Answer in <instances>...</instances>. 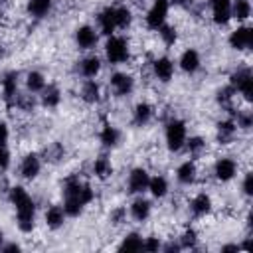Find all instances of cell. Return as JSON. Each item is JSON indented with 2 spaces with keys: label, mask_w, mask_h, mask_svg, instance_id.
Wrapping results in <instances>:
<instances>
[{
  "label": "cell",
  "mask_w": 253,
  "mask_h": 253,
  "mask_svg": "<svg viewBox=\"0 0 253 253\" xmlns=\"http://www.w3.org/2000/svg\"><path fill=\"white\" fill-rule=\"evenodd\" d=\"M109 85H111V91H113L115 97H128L134 91V77L130 73L117 71V73L111 75Z\"/></svg>",
  "instance_id": "52a82bcc"
},
{
  "label": "cell",
  "mask_w": 253,
  "mask_h": 253,
  "mask_svg": "<svg viewBox=\"0 0 253 253\" xmlns=\"http://www.w3.org/2000/svg\"><path fill=\"white\" fill-rule=\"evenodd\" d=\"M91 172L97 180H109L113 176V162L107 154H101L93 160V166H91Z\"/></svg>",
  "instance_id": "cb8c5ba5"
},
{
  "label": "cell",
  "mask_w": 253,
  "mask_h": 253,
  "mask_svg": "<svg viewBox=\"0 0 253 253\" xmlns=\"http://www.w3.org/2000/svg\"><path fill=\"white\" fill-rule=\"evenodd\" d=\"M115 24L117 30H126L132 24V10L128 6H115Z\"/></svg>",
  "instance_id": "d6a6232c"
},
{
  "label": "cell",
  "mask_w": 253,
  "mask_h": 253,
  "mask_svg": "<svg viewBox=\"0 0 253 253\" xmlns=\"http://www.w3.org/2000/svg\"><path fill=\"white\" fill-rule=\"evenodd\" d=\"M117 249H119V251H142V235L136 233V231L126 233V235L121 239V243H119Z\"/></svg>",
  "instance_id": "1f68e13d"
},
{
  "label": "cell",
  "mask_w": 253,
  "mask_h": 253,
  "mask_svg": "<svg viewBox=\"0 0 253 253\" xmlns=\"http://www.w3.org/2000/svg\"><path fill=\"white\" fill-rule=\"evenodd\" d=\"M251 16V2L249 0H235L231 4V20L245 22Z\"/></svg>",
  "instance_id": "836d02e7"
},
{
  "label": "cell",
  "mask_w": 253,
  "mask_h": 253,
  "mask_svg": "<svg viewBox=\"0 0 253 253\" xmlns=\"http://www.w3.org/2000/svg\"><path fill=\"white\" fill-rule=\"evenodd\" d=\"M213 176L219 182H231L237 176V162L229 156H221L213 164Z\"/></svg>",
  "instance_id": "8fae6325"
},
{
  "label": "cell",
  "mask_w": 253,
  "mask_h": 253,
  "mask_svg": "<svg viewBox=\"0 0 253 253\" xmlns=\"http://www.w3.org/2000/svg\"><path fill=\"white\" fill-rule=\"evenodd\" d=\"M0 91H2V99L6 105H16V99H18V73L16 71H8L2 75Z\"/></svg>",
  "instance_id": "30bf717a"
},
{
  "label": "cell",
  "mask_w": 253,
  "mask_h": 253,
  "mask_svg": "<svg viewBox=\"0 0 253 253\" xmlns=\"http://www.w3.org/2000/svg\"><path fill=\"white\" fill-rule=\"evenodd\" d=\"M10 140V128L4 121H0V146H6Z\"/></svg>",
  "instance_id": "7bdbcfd3"
},
{
  "label": "cell",
  "mask_w": 253,
  "mask_h": 253,
  "mask_svg": "<svg viewBox=\"0 0 253 253\" xmlns=\"http://www.w3.org/2000/svg\"><path fill=\"white\" fill-rule=\"evenodd\" d=\"M148 180H150V174L146 168L142 166H136L128 172V178H126V190L130 194H142L146 192L148 188Z\"/></svg>",
  "instance_id": "9c48e42d"
},
{
  "label": "cell",
  "mask_w": 253,
  "mask_h": 253,
  "mask_svg": "<svg viewBox=\"0 0 253 253\" xmlns=\"http://www.w3.org/2000/svg\"><path fill=\"white\" fill-rule=\"evenodd\" d=\"M0 57H2V43H0Z\"/></svg>",
  "instance_id": "7dc6e473"
},
{
  "label": "cell",
  "mask_w": 253,
  "mask_h": 253,
  "mask_svg": "<svg viewBox=\"0 0 253 253\" xmlns=\"http://www.w3.org/2000/svg\"><path fill=\"white\" fill-rule=\"evenodd\" d=\"M97 42H99V32L93 26L85 24V26H79L75 30V43H77L79 49L89 51V49H93L97 45Z\"/></svg>",
  "instance_id": "7c38bea8"
},
{
  "label": "cell",
  "mask_w": 253,
  "mask_h": 253,
  "mask_svg": "<svg viewBox=\"0 0 253 253\" xmlns=\"http://www.w3.org/2000/svg\"><path fill=\"white\" fill-rule=\"evenodd\" d=\"M101 67H103V63L97 55H87L79 61V73L85 79H95L101 73Z\"/></svg>",
  "instance_id": "603a6c76"
},
{
  "label": "cell",
  "mask_w": 253,
  "mask_h": 253,
  "mask_svg": "<svg viewBox=\"0 0 253 253\" xmlns=\"http://www.w3.org/2000/svg\"><path fill=\"white\" fill-rule=\"evenodd\" d=\"M45 85H47V81H45V75L42 71H36L34 69V71H28L26 73V89L30 93H42Z\"/></svg>",
  "instance_id": "4dcf8cb0"
},
{
  "label": "cell",
  "mask_w": 253,
  "mask_h": 253,
  "mask_svg": "<svg viewBox=\"0 0 253 253\" xmlns=\"http://www.w3.org/2000/svg\"><path fill=\"white\" fill-rule=\"evenodd\" d=\"M152 73L160 83H168L174 77V61L166 55H160L152 61Z\"/></svg>",
  "instance_id": "2e32d148"
},
{
  "label": "cell",
  "mask_w": 253,
  "mask_h": 253,
  "mask_svg": "<svg viewBox=\"0 0 253 253\" xmlns=\"http://www.w3.org/2000/svg\"><path fill=\"white\" fill-rule=\"evenodd\" d=\"M176 180L182 184V186H190L198 180V166L194 160H184L178 164L176 168Z\"/></svg>",
  "instance_id": "d6986e66"
},
{
  "label": "cell",
  "mask_w": 253,
  "mask_h": 253,
  "mask_svg": "<svg viewBox=\"0 0 253 253\" xmlns=\"http://www.w3.org/2000/svg\"><path fill=\"white\" fill-rule=\"evenodd\" d=\"M2 245H4V233L0 231V249H2Z\"/></svg>",
  "instance_id": "bcb514c9"
},
{
  "label": "cell",
  "mask_w": 253,
  "mask_h": 253,
  "mask_svg": "<svg viewBox=\"0 0 253 253\" xmlns=\"http://www.w3.org/2000/svg\"><path fill=\"white\" fill-rule=\"evenodd\" d=\"M42 172V158L36 152H28L20 162V176L24 180H36Z\"/></svg>",
  "instance_id": "4fadbf2b"
},
{
  "label": "cell",
  "mask_w": 253,
  "mask_h": 253,
  "mask_svg": "<svg viewBox=\"0 0 253 253\" xmlns=\"http://www.w3.org/2000/svg\"><path fill=\"white\" fill-rule=\"evenodd\" d=\"M178 65H180V69H182L184 73L194 75V73L202 67V57H200L198 49H194V47L184 49L182 55H180V59H178Z\"/></svg>",
  "instance_id": "e0dca14e"
},
{
  "label": "cell",
  "mask_w": 253,
  "mask_h": 253,
  "mask_svg": "<svg viewBox=\"0 0 253 253\" xmlns=\"http://www.w3.org/2000/svg\"><path fill=\"white\" fill-rule=\"evenodd\" d=\"M128 213H130V217L134 219V221H146L148 217H150V213H152V204L148 202V200H144V198H134L132 200V204L128 206Z\"/></svg>",
  "instance_id": "ffe728a7"
},
{
  "label": "cell",
  "mask_w": 253,
  "mask_h": 253,
  "mask_svg": "<svg viewBox=\"0 0 253 253\" xmlns=\"http://www.w3.org/2000/svg\"><path fill=\"white\" fill-rule=\"evenodd\" d=\"M190 211H192V215L194 217H204V215H208L210 211H211V208H213V202H211V198H210V194H206V192H198L192 200H190Z\"/></svg>",
  "instance_id": "ac0fdd59"
},
{
  "label": "cell",
  "mask_w": 253,
  "mask_h": 253,
  "mask_svg": "<svg viewBox=\"0 0 253 253\" xmlns=\"http://www.w3.org/2000/svg\"><path fill=\"white\" fill-rule=\"evenodd\" d=\"M211 22L215 26H225L231 20V0H210Z\"/></svg>",
  "instance_id": "5bb4252c"
},
{
  "label": "cell",
  "mask_w": 253,
  "mask_h": 253,
  "mask_svg": "<svg viewBox=\"0 0 253 253\" xmlns=\"http://www.w3.org/2000/svg\"><path fill=\"white\" fill-rule=\"evenodd\" d=\"M184 148L188 150L190 156H200L206 150V140L202 136H190V138H186Z\"/></svg>",
  "instance_id": "d590c367"
},
{
  "label": "cell",
  "mask_w": 253,
  "mask_h": 253,
  "mask_svg": "<svg viewBox=\"0 0 253 253\" xmlns=\"http://www.w3.org/2000/svg\"><path fill=\"white\" fill-rule=\"evenodd\" d=\"M186 138H188V128H186V123L182 119H170L164 126V142H166V148L170 152H180L186 144Z\"/></svg>",
  "instance_id": "277c9868"
},
{
  "label": "cell",
  "mask_w": 253,
  "mask_h": 253,
  "mask_svg": "<svg viewBox=\"0 0 253 253\" xmlns=\"http://www.w3.org/2000/svg\"><path fill=\"white\" fill-rule=\"evenodd\" d=\"M8 200L16 210V225L22 233H32L36 225V204L24 186H12Z\"/></svg>",
  "instance_id": "7a4b0ae2"
},
{
  "label": "cell",
  "mask_w": 253,
  "mask_h": 253,
  "mask_svg": "<svg viewBox=\"0 0 253 253\" xmlns=\"http://www.w3.org/2000/svg\"><path fill=\"white\" fill-rule=\"evenodd\" d=\"M229 85L239 93L247 103L253 99V75L249 67H239L229 75Z\"/></svg>",
  "instance_id": "5b68a950"
},
{
  "label": "cell",
  "mask_w": 253,
  "mask_h": 253,
  "mask_svg": "<svg viewBox=\"0 0 253 253\" xmlns=\"http://www.w3.org/2000/svg\"><path fill=\"white\" fill-rule=\"evenodd\" d=\"M20 249H22V247H20L18 243H14V241H12V243H4L0 251H4V253H14V251H20Z\"/></svg>",
  "instance_id": "ee69618b"
},
{
  "label": "cell",
  "mask_w": 253,
  "mask_h": 253,
  "mask_svg": "<svg viewBox=\"0 0 253 253\" xmlns=\"http://www.w3.org/2000/svg\"><path fill=\"white\" fill-rule=\"evenodd\" d=\"M158 249H162V243H160V239H158L156 235H148V237L142 239V251L154 253V251H158Z\"/></svg>",
  "instance_id": "f35d334b"
},
{
  "label": "cell",
  "mask_w": 253,
  "mask_h": 253,
  "mask_svg": "<svg viewBox=\"0 0 253 253\" xmlns=\"http://www.w3.org/2000/svg\"><path fill=\"white\" fill-rule=\"evenodd\" d=\"M152 115H154V109H152V105L146 103V101H140V103H136V105L132 107V123H134L136 126L148 125V123L152 121Z\"/></svg>",
  "instance_id": "d4e9b609"
},
{
  "label": "cell",
  "mask_w": 253,
  "mask_h": 253,
  "mask_svg": "<svg viewBox=\"0 0 253 253\" xmlns=\"http://www.w3.org/2000/svg\"><path fill=\"white\" fill-rule=\"evenodd\" d=\"M235 134H237V125H235L233 119H225V121H221V123L217 125V140H219L221 144L231 142Z\"/></svg>",
  "instance_id": "f546056e"
},
{
  "label": "cell",
  "mask_w": 253,
  "mask_h": 253,
  "mask_svg": "<svg viewBox=\"0 0 253 253\" xmlns=\"http://www.w3.org/2000/svg\"><path fill=\"white\" fill-rule=\"evenodd\" d=\"M97 32L103 36H113L117 32V24H115V6H105L99 14H97Z\"/></svg>",
  "instance_id": "9a60e30c"
},
{
  "label": "cell",
  "mask_w": 253,
  "mask_h": 253,
  "mask_svg": "<svg viewBox=\"0 0 253 253\" xmlns=\"http://www.w3.org/2000/svg\"><path fill=\"white\" fill-rule=\"evenodd\" d=\"M99 140H101V144L105 148H115L119 144V140H121V132L111 123H105L101 126V130H99Z\"/></svg>",
  "instance_id": "f1b7e54d"
},
{
  "label": "cell",
  "mask_w": 253,
  "mask_h": 253,
  "mask_svg": "<svg viewBox=\"0 0 253 253\" xmlns=\"http://www.w3.org/2000/svg\"><path fill=\"white\" fill-rule=\"evenodd\" d=\"M79 95H81V99H83L87 105H97V103L101 101V85H99L95 79H85V81L81 83Z\"/></svg>",
  "instance_id": "7402d4cb"
},
{
  "label": "cell",
  "mask_w": 253,
  "mask_h": 253,
  "mask_svg": "<svg viewBox=\"0 0 253 253\" xmlns=\"http://www.w3.org/2000/svg\"><path fill=\"white\" fill-rule=\"evenodd\" d=\"M10 164H12V156H10L8 148L6 146H0V174L6 172L10 168Z\"/></svg>",
  "instance_id": "60d3db41"
},
{
  "label": "cell",
  "mask_w": 253,
  "mask_h": 253,
  "mask_svg": "<svg viewBox=\"0 0 253 253\" xmlns=\"http://www.w3.org/2000/svg\"><path fill=\"white\" fill-rule=\"evenodd\" d=\"M178 243H180L182 249H196V245H198V233H196V229L194 227H186L182 231V235L178 237Z\"/></svg>",
  "instance_id": "e575fe53"
},
{
  "label": "cell",
  "mask_w": 253,
  "mask_h": 253,
  "mask_svg": "<svg viewBox=\"0 0 253 253\" xmlns=\"http://www.w3.org/2000/svg\"><path fill=\"white\" fill-rule=\"evenodd\" d=\"M65 219H67V213H65L63 206H49L43 213V221H45L47 229H53V231L63 227Z\"/></svg>",
  "instance_id": "44dd1931"
},
{
  "label": "cell",
  "mask_w": 253,
  "mask_h": 253,
  "mask_svg": "<svg viewBox=\"0 0 253 253\" xmlns=\"http://www.w3.org/2000/svg\"><path fill=\"white\" fill-rule=\"evenodd\" d=\"M170 2H176V4H188L190 0H170Z\"/></svg>",
  "instance_id": "f6af8a7d"
},
{
  "label": "cell",
  "mask_w": 253,
  "mask_h": 253,
  "mask_svg": "<svg viewBox=\"0 0 253 253\" xmlns=\"http://www.w3.org/2000/svg\"><path fill=\"white\" fill-rule=\"evenodd\" d=\"M53 8V0H28L26 4V12L36 18V20H42L45 18Z\"/></svg>",
  "instance_id": "4316f807"
},
{
  "label": "cell",
  "mask_w": 253,
  "mask_h": 253,
  "mask_svg": "<svg viewBox=\"0 0 253 253\" xmlns=\"http://www.w3.org/2000/svg\"><path fill=\"white\" fill-rule=\"evenodd\" d=\"M235 121V125H237V128H251V123H253V117H251V113L249 111H241V113H237V117L233 119Z\"/></svg>",
  "instance_id": "ab89813d"
},
{
  "label": "cell",
  "mask_w": 253,
  "mask_h": 253,
  "mask_svg": "<svg viewBox=\"0 0 253 253\" xmlns=\"http://www.w3.org/2000/svg\"><path fill=\"white\" fill-rule=\"evenodd\" d=\"M109 219H111V223H113V225H123V223L126 221V208L119 206V208L111 210V215H109Z\"/></svg>",
  "instance_id": "74e56055"
},
{
  "label": "cell",
  "mask_w": 253,
  "mask_h": 253,
  "mask_svg": "<svg viewBox=\"0 0 253 253\" xmlns=\"http://www.w3.org/2000/svg\"><path fill=\"white\" fill-rule=\"evenodd\" d=\"M40 101L45 109H55L61 103V89L57 85H45L43 91L40 93Z\"/></svg>",
  "instance_id": "83f0119b"
},
{
  "label": "cell",
  "mask_w": 253,
  "mask_h": 253,
  "mask_svg": "<svg viewBox=\"0 0 253 253\" xmlns=\"http://www.w3.org/2000/svg\"><path fill=\"white\" fill-rule=\"evenodd\" d=\"M168 12H170V0H152L146 16H144V24L148 30L158 32V28H162L168 20Z\"/></svg>",
  "instance_id": "8992f818"
},
{
  "label": "cell",
  "mask_w": 253,
  "mask_h": 253,
  "mask_svg": "<svg viewBox=\"0 0 253 253\" xmlns=\"http://www.w3.org/2000/svg\"><path fill=\"white\" fill-rule=\"evenodd\" d=\"M146 190L150 192L152 198L162 200V198L168 194L170 184H168L166 176H162V174H154V176H150V180H148V188H146Z\"/></svg>",
  "instance_id": "484cf974"
},
{
  "label": "cell",
  "mask_w": 253,
  "mask_h": 253,
  "mask_svg": "<svg viewBox=\"0 0 253 253\" xmlns=\"http://www.w3.org/2000/svg\"><path fill=\"white\" fill-rule=\"evenodd\" d=\"M63 210L67 213V217H77L81 215V211L95 200V190L91 188L89 182L81 180L79 176H69L63 182Z\"/></svg>",
  "instance_id": "6da1fadb"
},
{
  "label": "cell",
  "mask_w": 253,
  "mask_h": 253,
  "mask_svg": "<svg viewBox=\"0 0 253 253\" xmlns=\"http://www.w3.org/2000/svg\"><path fill=\"white\" fill-rule=\"evenodd\" d=\"M241 192L249 198V196H253V174L251 172H247L245 176H243V182H241Z\"/></svg>",
  "instance_id": "b9f144b4"
},
{
  "label": "cell",
  "mask_w": 253,
  "mask_h": 253,
  "mask_svg": "<svg viewBox=\"0 0 253 253\" xmlns=\"http://www.w3.org/2000/svg\"><path fill=\"white\" fill-rule=\"evenodd\" d=\"M227 42H229V47H233L237 51L249 49L253 45V30H251V26H237L229 34Z\"/></svg>",
  "instance_id": "ba28073f"
},
{
  "label": "cell",
  "mask_w": 253,
  "mask_h": 253,
  "mask_svg": "<svg viewBox=\"0 0 253 253\" xmlns=\"http://www.w3.org/2000/svg\"><path fill=\"white\" fill-rule=\"evenodd\" d=\"M158 36L164 42V45H174L176 40H178V30L170 24H164L162 28H158Z\"/></svg>",
  "instance_id": "8d00e7d4"
},
{
  "label": "cell",
  "mask_w": 253,
  "mask_h": 253,
  "mask_svg": "<svg viewBox=\"0 0 253 253\" xmlns=\"http://www.w3.org/2000/svg\"><path fill=\"white\" fill-rule=\"evenodd\" d=\"M105 57L111 65H123L130 59V43L123 36H109L105 42Z\"/></svg>",
  "instance_id": "3957f363"
}]
</instances>
